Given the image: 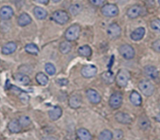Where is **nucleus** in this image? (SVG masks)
I'll use <instances>...</instances> for the list:
<instances>
[{
    "label": "nucleus",
    "instance_id": "26",
    "mask_svg": "<svg viewBox=\"0 0 160 140\" xmlns=\"http://www.w3.org/2000/svg\"><path fill=\"white\" fill-rule=\"evenodd\" d=\"M130 102H131L134 106H140L141 104V103H142L141 96H140V94L138 92H135V91L132 92V93L130 94Z\"/></svg>",
    "mask_w": 160,
    "mask_h": 140
},
{
    "label": "nucleus",
    "instance_id": "12",
    "mask_svg": "<svg viewBox=\"0 0 160 140\" xmlns=\"http://www.w3.org/2000/svg\"><path fill=\"white\" fill-rule=\"evenodd\" d=\"M115 118L118 122L121 123V124H128L132 122V119L130 115L126 113H122V112H119V113H116Z\"/></svg>",
    "mask_w": 160,
    "mask_h": 140
},
{
    "label": "nucleus",
    "instance_id": "35",
    "mask_svg": "<svg viewBox=\"0 0 160 140\" xmlns=\"http://www.w3.org/2000/svg\"><path fill=\"white\" fill-rule=\"evenodd\" d=\"M151 27L153 30L160 32V19H155L151 23Z\"/></svg>",
    "mask_w": 160,
    "mask_h": 140
},
{
    "label": "nucleus",
    "instance_id": "38",
    "mask_svg": "<svg viewBox=\"0 0 160 140\" xmlns=\"http://www.w3.org/2000/svg\"><path fill=\"white\" fill-rule=\"evenodd\" d=\"M19 97H20V99H21V101L23 103V104H28V103L29 96H28L26 93H24V92L20 94Z\"/></svg>",
    "mask_w": 160,
    "mask_h": 140
},
{
    "label": "nucleus",
    "instance_id": "7",
    "mask_svg": "<svg viewBox=\"0 0 160 140\" xmlns=\"http://www.w3.org/2000/svg\"><path fill=\"white\" fill-rule=\"evenodd\" d=\"M122 104V95L121 92H115L109 99V105L112 108L118 109Z\"/></svg>",
    "mask_w": 160,
    "mask_h": 140
},
{
    "label": "nucleus",
    "instance_id": "28",
    "mask_svg": "<svg viewBox=\"0 0 160 140\" xmlns=\"http://www.w3.org/2000/svg\"><path fill=\"white\" fill-rule=\"evenodd\" d=\"M71 50H72V45L70 44L69 41H62L60 44V51L63 54H67L71 51Z\"/></svg>",
    "mask_w": 160,
    "mask_h": 140
},
{
    "label": "nucleus",
    "instance_id": "23",
    "mask_svg": "<svg viewBox=\"0 0 160 140\" xmlns=\"http://www.w3.org/2000/svg\"><path fill=\"white\" fill-rule=\"evenodd\" d=\"M8 128L10 132H13V133H18L21 132V126L20 125L19 121L18 120H12L8 124Z\"/></svg>",
    "mask_w": 160,
    "mask_h": 140
},
{
    "label": "nucleus",
    "instance_id": "13",
    "mask_svg": "<svg viewBox=\"0 0 160 140\" xmlns=\"http://www.w3.org/2000/svg\"><path fill=\"white\" fill-rule=\"evenodd\" d=\"M144 75L149 78H152V79H155L158 76V70L156 69V67H154V66H146L144 68Z\"/></svg>",
    "mask_w": 160,
    "mask_h": 140
},
{
    "label": "nucleus",
    "instance_id": "19",
    "mask_svg": "<svg viewBox=\"0 0 160 140\" xmlns=\"http://www.w3.org/2000/svg\"><path fill=\"white\" fill-rule=\"evenodd\" d=\"M144 34H145V29L144 27H138L132 32L130 37L133 41H140L144 36Z\"/></svg>",
    "mask_w": 160,
    "mask_h": 140
},
{
    "label": "nucleus",
    "instance_id": "39",
    "mask_svg": "<svg viewBox=\"0 0 160 140\" xmlns=\"http://www.w3.org/2000/svg\"><path fill=\"white\" fill-rule=\"evenodd\" d=\"M90 2L92 5L95 6V7H100L104 3L105 0H90Z\"/></svg>",
    "mask_w": 160,
    "mask_h": 140
},
{
    "label": "nucleus",
    "instance_id": "14",
    "mask_svg": "<svg viewBox=\"0 0 160 140\" xmlns=\"http://www.w3.org/2000/svg\"><path fill=\"white\" fill-rule=\"evenodd\" d=\"M141 11H142V8L140 6L134 5L127 10V16L131 19H134L141 15Z\"/></svg>",
    "mask_w": 160,
    "mask_h": 140
},
{
    "label": "nucleus",
    "instance_id": "9",
    "mask_svg": "<svg viewBox=\"0 0 160 140\" xmlns=\"http://www.w3.org/2000/svg\"><path fill=\"white\" fill-rule=\"evenodd\" d=\"M98 72V69L93 65H86L82 68V75L84 78H90L94 76Z\"/></svg>",
    "mask_w": 160,
    "mask_h": 140
},
{
    "label": "nucleus",
    "instance_id": "27",
    "mask_svg": "<svg viewBox=\"0 0 160 140\" xmlns=\"http://www.w3.org/2000/svg\"><path fill=\"white\" fill-rule=\"evenodd\" d=\"M78 54L80 56H84V57H89V56H91L92 54V50L90 46L86 45V46H81L79 49H78Z\"/></svg>",
    "mask_w": 160,
    "mask_h": 140
},
{
    "label": "nucleus",
    "instance_id": "17",
    "mask_svg": "<svg viewBox=\"0 0 160 140\" xmlns=\"http://www.w3.org/2000/svg\"><path fill=\"white\" fill-rule=\"evenodd\" d=\"M76 134L79 140H92L91 134L86 128L78 129Z\"/></svg>",
    "mask_w": 160,
    "mask_h": 140
},
{
    "label": "nucleus",
    "instance_id": "8",
    "mask_svg": "<svg viewBox=\"0 0 160 140\" xmlns=\"http://www.w3.org/2000/svg\"><path fill=\"white\" fill-rule=\"evenodd\" d=\"M108 35L112 39L118 38L121 35V28H120L119 25L115 23L112 24L108 27Z\"/></svg>",
    "mask_w": 160,
    "mask_h": 140
},
{
    "label": "nucleus",
    "instance_id": "15",
    "mask_svg": "<svg viewBox=\"0 0 160 140\" xmlns=\"http://www.w3.org/2000/svg\"><path fill=\"white\" fill-rule=\"evenodd\" d=\"M68 104L69 106H70L72 108H78V107H80L81 104H82V98H81L80 96H78V95H72V96L69 98Z\"/></svg>",
    "mask_w": 160,
    "mask_h": 140
},
{
    "label": "nucleus",
    "instance_id": "6",
    "mask_svg": "<svg viewBox=\"0 0 160 140\" xmlns=\"http://www.w3.org/2000/svg\"><path fill=\"white\" fill-rule=\"evenodd\" d=\"M103 15L108 17H113L118 15V9L114 4H106L101 9Z\"/></svg>",
    "mask_w": 160,
    "mask_h": 140
},
{
    "label": "nucleus",
    "instance_id": "37",
    "mask_svg": "<svg viewBox=\"0 0 160 140\" xmlns=\"http://www.w3.org/2000/svg\"><path fill=\"white\" fill-rule=\"evenodd\" d=\"M152 49H153L156 53H160V39L156 40V41H154V42L152 43Z\"/></svg>",
    "mask_w": 160,
    "mask_h": 140
},
{
    "label": "nucleus",
    "instance_id": "41",
    "mask_svg": "<svg viewBox=\"0 0 160 140\" xmlns=\"http://www.w3.org/2000/svg\"><path fill=\"white\" fill-rule=\"evenodd\" d=\"M42 140H58V138L53 136H46L42 138Z\"/></svg>",
    "mask_w": 160,
    "mask_h": 140
},
{
    "label": "nucleus",
    "instance_id": "20",
    "mask_svg": "<svg viewBox=\"0 0 160 140\" xmlns=\"http://www.w3.org/2000/svg\"><path fill=\"white\" fill-rule=\"evenodd\" d=\"M15 81H18L19 84H22V85H27L30 83V78L28 76L23 73H18L14 75Z\"/></svg>",
    "mask_w": 160,
    "mask_h": 140
},
{
    "label": "nucleus",
    "instance_id": "24",
    "mask_svg": "<svg viewBox=\"0 0 160 140\" xmlns=\"http://www.w3.org/2000/svg\"><path fill=\"white\" fill-rule=\"evenodd\" d=\"M34 14L37 19L43 20L47 17V12L42 7H36L34 9Z\"/></svg>",
    "mask_w": 160,
    "mask_h": 140
},
{
    "label": "nucleus",
    "instance_id": "36",
    "mask_svg": "<svg viewBox=\"0 0 160 140\" xmlns=\"http://www.w3.org/2000/svg\"><path fill=\"white\" fill-rule=\"evenodd\" d=\"M113 137L116 140H120L121 138H122L123 137V132L122 130H115L113 133Z\"/></svg>",
    "mask_w": 160,
    "mask_h": 140
},
{
    "label": "nucleus",
    "instance_id": "29",
    "mask_svg": "<svg viewBox=\"0 0 160 140\" xmlns=\"http://www.w3.org/2000/svg\"><path fill=\"white\" fill-rule=\"evenodd\" d=\"M36 81L41 85H47L49 82V78L45 74L38 73L36 75Z\"/></svg>",
    "mask_w": 160,
    "mask_h": 140
},
{
    "label": "nucleus",
    "instance_id": "31",
    "mask_svg": "<svg viewBox=\"0 0 160 140\" xmlns=\"http://www.w3.org/2000/svg\"><path fill=\"white\" fill-rule=\"evenodd\" d=\"M113 134L109 130H104L99 135V140H112Z\"/></svg>",
    "mask_w": 160,
    "mask_h": 140
},
{
    "label": "nucleus",
    "instance_id": "3",
    "mask_svg": "<svg viewBox=\"0 0 160 140\" xmlns=\"http://www.w3.org/2000/svg\"><path fill=\"white\" fill-rule=\"evenodd\" d=\"M80 34V27L78 24H73L67 29L65 32V38L68 41H75L78 38Z\"/></svg>",
    "mask_w": 160,
    "mask_h": 140
},
{
    "label": "nucleus",
    "instance_id": "5",
    "mask_svg": "<svg viewBox=\"0 0 160 140\" xmlns=\"http://www.w3.org/2000/svg\"><path fill=\"white\" fill-rule=\"evenodd\" d=\"M118 51H119L120 54L122 55V56L127 60L133 59V58L134 57L135 51L130 45H122V46L119 47V49H118Z\"/></svg>",
    "mask_w": 160,
    "mask_h": 140
},
{
    "label": "nucleus",
    "instance_id": "22",
    "mask_svg": "<svg viewBox=\"0 0 160 140\" xmlns=\"http://www.w3.org/2000/svg\"><path fill=\"white\" fill-rule=\"evenodd\" d=\"M138 125H139L140 128L142 129V130H144V131H145V130H148V129L150 128L151 122L147 117L141 116V118H139V121H138Z\"/></svg>",
    "mask_w": 160,
    "mask_h": 140
},
{
    "label": "nucleus",
    "instance_id": "21",
    "mask_svg": "<svg viewBox=\"0 0 160 140\" xmlns=\"http://www.w3.org/2000/svg\"><path fill=\"white\" fill-rule=\"evenodd\" d=\"M32 22V18L29 16L28 13H22V14L20 15V17H18V23L21 27H24V26L28 25L30 23Z\"/></svg>",
    "mask_w": 160,
    "mask_h": 140
},
{
    "label": "nucleus",
    "instance_id": "42",
    "mask_svg": "<svg viewBox=\"0 0 160 140\" xmlns=\"http://www.w3.org/2000/svg\"><path fill=\"white\" fill-rule=\"evenodd\" d=\"M35 1L41 4H47L49 2V0H35Z\"/></svg>",
    "mask_w": 160,
    "mask_h": 140
},
{
    "label": "nucleus",
    "instance_id": "2",
    "mask_svg": "<svg viewBox=\"0 0 160 140\" xmlns=\"http://www.w3.org/2000/svg\"><path fill=\"white\" fill-rule=\"evenodd\" d=\"M140 90L145 96H150L154 93L155 87L151 81L148 80H143L138 84Z\"/></svg>",
    "mask_w": 160,
    "mask_h": 140
},
{
    "label": "nucleus",
    "instance_id": "4",
    "mask_svg": "<svg viewBox=\"0 0 160 140\" xmlns=\"http://www.w3.org/2000/svg\"><path fill=\"white\" fill-rule=\"evenodd\" d=\"M52 19L59 24H64L69 21V16L64 10H58L52 14Z\"/></svg>",
    "mask_w": 160,
    "mask_h": 140
},
{
    "label": "nucleus",
    "instance_id": "30",
    "mask_svg": "<svg viewBox=\"0 0 160 140\" xmlns=\"http://www.w3.org/2000/svg\"><path fill=\"white\" fill-rule=\"evenodd\" d=\"M25 50L27 53L33 55H37L38 53V52H39L38 46L35 44H33V43H30V44L26 45Z\"/></svg>",
    "mask_w": 160,
    "mask_h": 140
},
{
    "label": "nucleus",
    "instance_id": "34",
    "mask_svg": "<svg viewBox=\"0 0 160 140\" xmlns=\"http://www.w3.org/2000/svg\"><path fill=\"white\" fill-rule=\"evenodd\" d=\"M45 70L47 71V73L50 75H53L56 73V68H55L54 66L53 65L50 63H48L45 65Z\"/></svg>",
    "mask_w": 160,
    "mask_h": 140
},
{
    "label": "nucleus",
    "instance_id": "11",
    "mask_svg": "<svg viewBox=\"0 0 160 140\" xmlns=\"http://www.w3.org/2000/svg\"><path fill=\"white\" fill-rule=\"evenodd\" d=\"M13 16V10L10 7H3L0 9V18L2 20H10Z\"/></svg>",
    "mask_w": 160,
    "mask_h": 140
},
{
    "label": "nucleus",
    "instance_id": "45",
    "mask_svg": "<svg viewBox=\"0 0 160 140\" xmlns=\"http://www.w3.org/2000/svg\"><path fill=\"white\" fill-rule=\"evenodd\" d=\"M158 3L160 4V0H158Z\"/></svg>",
    "mask_w": 160,
    "mask_h": 140
},
{
    "label": "nucleus",
    "instance_id": "33",
    "mask_svg": "<svg viewBox=\"0 0 160 140\" xmlns=\"http://www.w3.org/2000/svg\"><path fill=\"white\" fill-rule=\"evenodd\" d=\"M19 124L21 127H27L31 124V119L28 116H21L18 120Z\"/></svg>",
    "mask_w": 160,
    "mask_h": 140
},
{
    "label": "nucleus",
    "instance_id": "25",
    "mask_svg": "<svg viewBox=\"0 0 160 140\" xmlns=\"http://www.w3.org/2000/svg\"><path fill=\"white\" fill-rule=\"evenodd\" d=\"M101 78H102L103 81L106 84H112L114 80H115V76H114V74L112 71L108 70V71L104 72L101 75Z\"/></svg>",
    "mask_w": 160,
    "mask_h": 140
},
{
    "label": "nucleus",
    "instance_id": "32",
    "mask_svg": "<svg viewBox=\"0 0 160 140\" xmlns=\"http://www.w3.org/2000/svg\"><path fill=\"white\" fill-rule=\"evenodd\" d=\"M82 5H80V4H74V5H72L69 8V11L70 13H72V15H77L80 13V12L82 11Z\"/></svg>",
    "mask_w": 160,
    "mask_h": 140
},
{
    "label": "nucleus",
    "instance_id": "16",
    "mask_svg": "<svg viewBox=\"0 0 160 140\" xmlns=\"http://www.w3.org/2000/svg\"><path fill=\"white\" fill-rule=\"evenodd\" d=\"M17 50V44L13 41L7 43L4 45L2 48V53L4 55H10L11 53H14Z\"/></svg>",
    "mask_w": 160,
    "mask_h": 140
},
{
    "label": "nucleus",
    "instance_id": "18",
    "mask_svg": "<svg viewBox=\"0 0 160 140\" xmlns=\"http://www.w3.org/2000/svg\"><path fill=\"white\" fill-rule=\"evenodd\" d=\"M62 115V110L59 107H54L49 111V117L52 121H57Z\"/></svg>",
    "mask_w": 160,
    "mask_h": 140
},
{
    "label": "nucleus",
    "instance_id": "40",
    "mask_svg": "<svg viewBox=\"0 0 160 140\" xmlns=\"http://www.w3.org/2000/svg\"><path fill=\"white\" fill-rule=\"evenodd\" d=\"M57 82H58V84L63 86V85H66V84H68V81L67 79H64V78H63V79H58V81H57Z\"/></svg>",
    "mask_w": 160,
    "mask_h": 140
},
{
    "label": "nucleus",
    "instance_id": "44",
    "mask_svg": "<svg viewBox=\"0 0 160 140\" xmlns=\"http://www.w3.org/2000/svg\"><path fill=\"white\" fill-rule=\"evenodd\" d=\"M53 2H60V1H61V0H53Z\"/></svg>",
    "mask_w": 160,
    "mask_h": 140
},
{
    "label": "nucleus",
    "instance_id": "1",
    "mask_svg": "<svg viewBox=\"0 0 160 140\" xmlns=\"http://www.w3.org/2000/svg\"><path fill=\"white\" fill-rule=\"evenodd\" d=\"M130 79V74L128 70L121 69L118 72L116 76V82L120 87H125L127 85Z\"/></svg>",
    "mask_w": 160,
    "mask_h": 140
},
{
    "label": "nucleus",
    "instance_id": "10",
    "mask_svg": "<svg viewBox=\"0 0 160 140\" xmlns=\"http://www.w3.org/2000/svg\"><path fill=\"white\" fill-rule=\"evenodd\" d=\"M87 96L89 100H90L92 104H99L101 100V96H100L99 93H98L96 90H94V89H89L87 91Z\"/></svg>",
    "mask_w": 160,
    "mask_h": 140
},
{
    "label": "nucleus",
    "instance_id": "43",
    "mask_svg": "<svg viewBox=\"0 0 160 140\" xmlns=\"http://www.w3.org/2000/svg\"><path fill=\"white\" fill-rule=\"evenodd\" d=\"M155 120H156V121L160 123V113L158 114H157V116L155 117Z\"/></svg>",
    "mask_w": 160,
    "mask_h": 140
}]
</instances>
